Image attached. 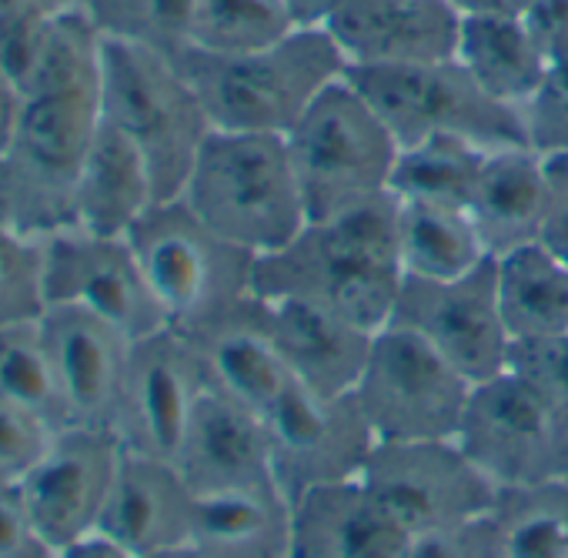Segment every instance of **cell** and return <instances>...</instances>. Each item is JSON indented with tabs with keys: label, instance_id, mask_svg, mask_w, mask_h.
<instances>
[{
	"label": "cell",
	"instance_id": "obj_1",
	"mask_svg": "<svg viewBox=\"0 0 568 558\" xmlns=\"http://www.w3.org/2000/svg\"><path fill=\"white\" fill-rule=\"evenodd\" d=\"M398 201L378 194L328 217H312L281 251L257 257L261 298H298L372 335L392 325L402 292Z\"/></svg>",
	"mask_w": 568,
	"mask_h": 558
},
{
	"label": "cell",
	"instance_id": "obj_2",
	"mask_svg": "<svg viewBox=\"0 0 568 558\" xmlns=\"http://www.w3.org/2000/svg\"><path fill=\"white\" fill-rule=\"evenodd\" d=\"M178 68L197 91L214 131L281 138L348 71L325 28H295L244 54L191 48L178 58Z\"/></svg>",
	"mask_w": 568,
	"mask_h": 558
},
{
	"label": "cell",
	"instance_id": "obj_3",
	"mask_svg": "<svg viewBox=\"0 0 568 558\" xmlns=\"http://www.w3.org/2000/svg\"><path fill=\"white\" fill-rule=\"evenodd\" d=\"M181 197L217 234L257 257L281 251L308 224L288 141L281 134L211 131Z\"/></svg>",
	"mask_w": 568,
	"mask_h": 558
},
{
	"label": "cell",
	"instance_id": "obj_4",
	"mask_svg": "<svg viewBox=\"0 0 568 558\" xmlns=\"http://www.w3.org/2000/svg\"><path fill=\"white\" fill-rule=\"evenodd\" d=\"M101 128V88L24 94L11 148L0 154V221L28 237L74 227V184Z\"/></svg>",
	"mask_w": 568,
	"mask_h": 558
},
{
	"label": "cell",
	"instance_id": "obj_5",
	"mask_svg": "<svg viewBox=\"0 0 568 558\" xmlns=\"http://www.w3.org/2000/svg\"><path fill=\"white\" fill-rule=\"evenodd\" d=\"M101 118L141 151L158 201L181 197L214 131L178 61L121 41H104Z\"/></svg>",
	"mask_w": 568,
	"mask_h": 558
},
{
	"label": "cell",
	"instance_id": "obj_6",
	"mask_svg": "<svg viewBox=\"0 0 568 558\" xmlns=\"http://www.w3.org/2000/svg\"><path fill=\"white\" fill-rule=\"evenodd\" d=\"M171 328L191 332L254 295L257 254L217 234L184 197L158 201L128 231Z\"/></svg>",
	"mask_w": 568,
	"mask_h": 558
},
{
	"label": "cell",
	"instance_id": "obj_7",
	"mask_svg": "<svg viewBox=\"0 0 568 558\" xmlns=\"http://www.w3.org/2000/svg\"><path fill=\"white\" fill-rule=\"evenodd\" d=\"M312 217L388 194L398 141L348 78H338L284 134Z\"/></svg>",
	"mask_w": 568,
	"mask_h": 558
},
{
	"label": "cell",
	"instance_id": "obj_8",
	"mask_svg": "<svg viewBox=\"0 0 568 558\" xmlns=\"http://www.w3.org/2000/svg\"><path fill=\"white\" fill-rule=\"evenodd\" d=\"M345 78L378 111L398 148L435 134H458L488 151L525 148L518 111L488 98L455 58L432 64L348 68Z\"/></svg>",
	"mask_w": 568,
	"mask_h": 558
},
{
	"label": "cell",
	"instance_id": "obj_9",
	"mask_svg": "<svg viewBox=\"0 0 568 558\" xmlns=\"http://www.w3.org/2000/svg\"><path fill=\"white\" fill-rule=\"evenodd\" d=\"M471 388L418 335L385 325L352 395L378 442H438L458 435Z\"/></svg>",
	"mask_w": 568,
	"mask_h": 558
},
{
	"label": "cell",
	"instance_id": "obj_10",
	"mask_svg": "<svg viewBox=\"0 0 568 558\" xmlns=\"http://www.w3.org/2000/svg\"><path fill=\"white\" fill-rule=\"evenodd\" d=\"M362 481L418 538L495 511L498 488L455 438L375 442Z\"/></svg>",
	"mask_w": 568,
	"mask_h": 558
},
{
	"label": "cell",
	"instance_id": "obj_11",
	"mask_svg": "<svg viewBox=\"0 0 568 558\" xmlns=\"http://www.w3.org/2000/svg\"><path fill=\"white\" fill-rule=\"evenodd\" d=\"M455 442L498 491L568 478V428L511 372L471 388Z\"/></svg>",
	"mask_w": 568,
	"mask_h": 558
},
{
	"label": "cell",
	"instance_id": "obj_12",
	"mask_svg": "<svg viewBox=\"0 0 568 558\" xmlns=\"http://www.w3.org/2000/svg\"><path fill=\"white\" fill-rule=\"evenodd\" d=\"M264 425L274 481L288 501L312 488L362 478L378 442L355 395L322 398L295 382L264 412Z\"/></svg>",
	"mask_w": 568,
	"mask_h": 558
},
{
	"label": "cell",
	"instance_id": "obj_13",
	"mask_svg": "<svg viewBox=\"0 0 568 558\" xmlns=\"http://www.w3.org/2000/svg\"><path fill=\"white\" fill-rule=\"evenodd\" d=\"M392 325L418 335L471 385L508 372L511 335L495 288V257L448 282L402 277Z\"/></svg>",
	"mask_w": 568,
	"mask_h": 558
},
{
	"label": "cell",
	"instance_id": "obj_14",
	"mask_svg": "<svg viewBox=\"0 0 568 558\" xmlns=\"http://www.w3.org/2000/svg\"><path fill=\"white\" fill-rule=\"evenodd\" d=\"M44 292L48 308H84L131 342L171 328L128 237H104L81 227L44 237Z\"/></svg>",
	"mask_w": 568,
	"mask_h": 558
},
{
	"label": "cell",
	"instance_id": "obj_15",
	"mask_svg": "<svg viewBox=\"0 0 568 558\" xmlns=\"http://www.w3.org/2000/svg\"><path fill=\"white\" fill-rule=\"evenodd\" d=\"M207 388L191 342L178 328H161L131 342L114 435L124 452L178 461L194 405Z\"/></svg>",
	"mask_w": 568,
	"mask_h": 558
},
{
	"label": "cell",
	"instance_id": "obj_16",
	"mask_svg": "<svg viewBox=\"0 0 568 558\" xmlns=\"http://www.w3.org/2000/svg\"><path fill=\"white\" fill-rule=\"evenodd\" d=\"M124 445L108 428L71 425L58 432L34 468L18 481L21 495L54 548L98 531Z\"/></svg>",
	"mask_w": 568,
	"mask_h": 558
},
{
	"label": "cell",
	"instance_id": "obj_17",
	"mask_svg": "<svg viewBox=\"0 0 568 558\" xmlns=\"http://www.w3.org/2000/svg\"><path fill=\"white\" fill-rule=\"evenodd\" d=\"M348 68L448 61L462 18L448 0H342L325 24Z\"/></svg>",
	"mask_w": 568,
	"mask_h": 558
},
{
	"label": "cell",
	"instance_id": "obj_18",
	"mask_svg": "<svg viewBox=\"0 0 568 558\" xmlns=\"http://www.w3.org/2000/svg\"><path fill=\"white\" fill-rule=\"evenodd\" d=\"M41 332L71 425L114 432L131 338L74 305H51L41 318Z\"/></svg>",
	"mask_w": 568,
	"mask_h": 558
},
{
	"label": "cell",
	"instance_id": "obj_19",
	"mask_svg": "<svg viewBox=\"0 0 568 558\" xmlns=\"http://www.w3.org/2000/svg\"><path fill=\"white\" fill-rule=\"evenodd\" d=\"M174 465L194 495L277 488L264 415L214 388L201 392Z\"/></svg>",
	"mask_w": 568,
	"mask_h": 558
},
{
	"label": "cell",
	"instance_id": "obj_20",
	"mask_svg": "<svg viewBox=\"0 0 568 558\" xmlns=\"http://www.w3.org/2000/svg\"><path fill=\"white\" fill-rule=\"evenodd\" d=\"M181 335L191 342L207 388L247 405L257 415H264L292 385V375L284 372L274 348L267 302L257 292Z\"/></svg>",
	"mask_w": 568,
	"mask_h": 558
},
{
	"label": "cell",
	"instance_id": "obj_21",
	"mask_svg": "<svg viewBox=\"0 0 568 558\" xmlns=\"http://www.w3.org/2000/svg\"><path fill=\"white\" fill-rule=\"evenodd\" d=\"M194 491L174 461L124 452L98 531L151 558L191 545Z\"/></svg>",
	"mask_w": 568,
	"mask_h": 558
},
{
	"label": "cell",
	"instance_id": "obj_22",
	"mask_svg": "<svg viewBox=\"0 0 568 558\" xmlns=\"http://www.w3.org/2000/svg\"><path fill=\"white\" fill-rule=\"evenodd\" d=\"M415 535L362 478L305 491L292 501L288 558H405Z\"/></svg>",
	"mask_w": 568,
	"mask_h": 558
},
{
	"label": "cell",
	"instance_id": "obj_23",
	"mask_svg": "<svg viewBox=\"0 0 568 558\" xmlns=\"http://www.w3.org/2000/svg\"><path fill=\"white\" fill-rule=\"evenodd\" d=\"M264 302L271 315L274 348L292 382L322 398L352 395L365 372L375 335L298 298Z\"/></svg>",
	"mask_w": 568,
	"mask_h": 558
},
{
	"label": "cell",
	"instance_id": "obj_24",
	"mask_svg": "<svg viewBox=\"0 0 568 558\" xmlns=\"http://www.w3.org/2000/svg\"><path fill=\"white\" fill-rule=\"evenodd\" d=\"M548 207L551 184L545 158L528 148H498L485 161L478 187L468 201V217L488 257H505L541 241Z\"/></svg>",
	"mask_w": 568,
	"mask_h": 558
},
{
	"label": "cell",
	"instance_id": "obj_25",
	"mask_svg": "<svg viewBox=\"0 0 568 558\" xmlns=\"http://www.w3.org/2000/svg\"><path fill=\"white\" fill-rule=\"evenodd\" d=\"M151 204H158V191L141 151L101 118L74 184V227L128 237Z\"/></svg>",
	"mask_w": 568,
	"mask_h": 558
},
{
	"label": "cell",
	"instance_id": "obj_26",
	"mask_svg": "<svg viewBox=\"0 0 568 558\" xmlns=\"http://www.w3.org/2000/svg\"><path fill=\"white\" fill-rule=\"evenodd\" d=\"M191 545L207 558H288L292 501L281 488L194 495Z\"/></svg>",
	"mask_w": 568,
	"mask_h": 558
},
{
	"label": "cell",
	"instance_id": "obj_27",
	"mask_svg": "<svg viewBox=\"0 0 568 558\" xmlns=\"http://www.w3.org/2000/svg\"><path fill=\"white\" fill-rule=\"evenodd\" d=\"M495 288L511 342L568 332V264L541 241L495 257Z\"/></svg>",
	"mask_w": 568,
	"mask_h": 558
},
{
	"label": "cell",
	"instance_id": "obj_28",
	"mask_svg": "<svg viewBox=\"0 0 568 558\" xmlns=\"http://www.w3.org/2000/svg\"><path fill=\"white\" fill-rule=\"evenodd\" d=\"M455 61L478 81L488 98L515 111L531 98L548 71V61L525 21L511 18L462 21Z\"/></svg>",
	"mask_w": 568,
	"mask_h": 558
},
{
	"label": "cell",
	"instance_id": "obj_29",
	"mask_svg": "<svg viewBox=\"0 0 568 558\" xmlns=\"http://www.w3.org/2000/svg\"><path fill=\"white\" fill-rule=\"evenodd\" d=\"M398 201V264L405 277L448 282L491 261L468 211L428 201Z\"/></svg>",
	"mask_w": 568,
	"mask_h": 558
},
{
	"label": "cell",
	"instance_id": "obj_30",
	"mask_svg": "<svg viewBox=\"0 0 568 558\" xmlns=\"http://www.w3.org/2000/svg\"><path fill=\"white\" fill-rule=\"evenodd\" d=\"M488 154V148L458 134H435L405 144L398 151L388 191L402 201H428L468 211Z\"/></svg>",
	"mask_w": 568,
	"mask_h": 558
},
{
	"label": "cell",
	"instance_id": "obj_31",
	"mask_svg": "<svg viewBox=\"0 0 568 558\" xmlns=\"http://www.w3.org/2000/svg\"><path fill=\"white\" fill-rule=\"evenodd\" d=\"M0 405L51 428H71L41 322L0 332Z\"/></svg>",
	"mask_w": 568,
	"mask_h": 558
},
{
	"label": "cell",
	"instance_id": "obj_32",
	"mask_svg": "<svg viewBox=\"0 0 568 558\" xmlns=\"http://www.w3.org/2000/svg\"><path fill=\"white\" fill-rule=\"evenodd\" d=\"M491 518L505 558H568V478L501 488Z\"/></svg>",
	"mask_w": 568,
	"mask_h": 558
},
{
	"label": "cell",
	"instance_id": "obj_33",
	"mask_svg": "<svg viewBox=\"0 0 568 558\" xmlns=\"http://www.w3.org/2000/svg\"><path fill=\"white\" fill-rule=\"evenodd\" d=\"M84 14L104 41H121L178 61L194 48L197 0H84Z\"/></svg>",
	"mask_w": 568,
	"mask_h": 558
},
{
	"label": "cell",
	"instance_id": "obj_34",
	"mask_svg": "<svg viewBox=\"0 0 568 558\" xmlns=\"http://www.w3.org/2000/svg\"><path fill=\"white\" fill-rule=\"evenodd\" d=\"M292 31L281 0H197L194 11V48L214 54L257 51Z\"/></svg>",
	"mask_w": 568,
	"mask_h": 558
},
{
	"label": "cell",
	"instance_id": "obj_35",
	"mask_svg": "<svg viewBox=\"0 0 568 558\" xmlns=\"http://www.w3.org/2000/svg\"><path fill=\"white\" fill-rule=\"evenodd\" d=\"M44 312V237L0 224V332L41 322Z\"/></svg>",
	"mask_w": 568,
	"mask_h": 558
},
{
	"label": "cell",
	"instance_id": "obj_36",
	"mask_svg": "<svg viewBox=\"0 0 568 558\" xmlns=\"http://www.w3.org/2000/svg\"><path fill=\"white\" fill-rule=\"evenodd\" d=\"M508 372L568 428V332L511 342Z\"/></svg>",
	"mask_w": 568,
	"mask_h": 558
},
{
	"label": "cell",
	"instance_id": "obj_37",
	"mask_svg": "<svg viewBox=\"0 0 568 558\" xmlns=\"http://www.w3.org/2000/svg\"><path fill=\"white\" fill-rule=\"evenodd\" d=\"M525 148L538 158L568 151V64H548L541 84L518 108Z\"/></svg>",
	"mask_w": 568,
	"mask_h": 558
},
{
	"label": "cell",
	"instance_id": "obj_38",
	"mask_svg": "<svg viewBox=\"0 0 568 558\" xmlns=\"http://www.w3.org/2000/svg\"><path fill=\"white\" fill-rule=\"evenodd\" d=\"M58 432L0 405V485H18Z\"/></svg>",
	"mask_w": 568,
	"mask_h": 558
},
{
	"label": "cell",
	"instance_id": "obj_39",
	"mask_svg": "<svg viewBox=\"0 0 568 558\" xmlns=\"http://www.w3.org/2000/svg\"><path fill=\"white\" fill-rule=\"evenodd\" d=\"M405 558H505L495 518L485 515L478 521L418 535Z\"/></svg>",
	"mask_w": 568,
	"mask_h": 558
},
{
	"label": "cell",
	"instance_id": "obj_40",
	"mask_svg": "<svg viewBox=\"0 0 568 558\" xmlns=\"http://www.w3.org/2000/svg\"><path fill=\"white\" fill-rule=\"evenodd\" d=\"M0 558H58V548L38 528L21 485H0Z\"/></svg>",
	"mask_w": 568,
	"mask_h": 558
},
{
	"label": "cell",
	"instance_id": "obj_41",
	"mask_svg": "<svg viewBox=\"0 0 568 558\" xmlns=\"http://www.w3.org/2000/svg\"><path fill=\"white\" fill-rule=\"evenodd\" d=\"M48 24L51 18L44 14H0V68L21 84V91L44 51Z\"/></svg>",
	"mask_w": 568,
	"mask_h": 558
},
{
	"label": "cell",
	"instance_id": "obj_42",
	"mask_svg": "<svg viewBox=\"0 0 568 558\" xmlns=\"http://www.w3.org/2000/svg\"><path fill=\"white\" fill-rule=\"evenodd\" d=\"M521 21L548 64H568V0H535Z\"/></svg>",
	"mask_w": 568,
	"mask_h": 558
},
{
	"label": "cell",
	"instance_id": "obj_43",
	"mask_svg": "<svg viewBox=\"0 0 568 558\" xmlns=\"http://www.w3.org/2000/svg\"><path fill=\"white\" fill-rule=\"evenodd\" d=\"M545 168H548V184H551V207H548L541 244L551 247L568 264V151L545 158Z\"/></svg>",
	"mask_w": 568,
	"mask_h": 558
},
{
	"label": "cell",
	"instance_id": "obj_44",
	"mask_svg": "<svg viewBox=\"0 0 568 558\" xmlns=\"http://www.w3.org/2000/svg\"><path fill=\"white\" fill-rule=\"evenodd\" d=\"M21 114H24V91L4 68H0V154L11 148Z\"/></svg>",
	"mask_w": 568,
	"mask_h": 558
},
{
	"label": "cell",
	"instance_id": "obj_45",
	"mask_svg": "<svg viewBox=\"0 0 568 558\" xmlns=\"http://www.w3.org/2000/svg\"><path fill=\"white\" fill-rule=\"evenodd\" d=\"M455 8V14L462 21H471V18H511V21H521L535 0H448Z\"/></svg>",
	"mask_w": 568,
	"mask_h": 558
},
{
	"label": "cell",
	"instance_id": "obj_46",
	"mask_svg": "<svg viewBox=\"0 0 568 558\" xmlns=\"http://www.w3.org/2000/svg\"><path fill=\"white\" fill-rule=\"evenodd\" d=\"M58 558H138V555L128 551L124 545H118L114 538L101 535V531H91V535L58 548Z\"/></svg>",
	"mask_w": 568,
	"mask_h": 558
},
{
	"label": "cell",
	"instance_id": "obj_47",
	"mask_svg": "<svg viewBox=\"0 0 568 558\" xmlns=\"http://www.w3.org/2000/svg\"><path fill=\"white\" fill-rule=\"evenodd\" d=\"M342 0H281L295 28H325Z\"/></svg>",
	"mask_w": 568,
	"mask_h": 558
},
{
	"label": "cell",
	"instance_id": "obj_48",
	"mask_svg": "<svg viewBox=\"0 0 568 558\" xmlns=\"http://www.w3.org/2000/svg\"><path fill=\"white\" fill-rule=\"evenodd\" d=\"M84 0H0V14H64L71 8H81Z\"/></svg>",
	"mask_w": 568,
	"mask_h": 558
},
{
	"label": "cell",
	"instance_id": "obj_49",
	"mask_svg": "<svg viewBox=\"0 0 568 558\" xmlns=\"http://www.w3.org/2000/svg\"><path fill=\"white\" fill-rule=\"evenodd\" d=\"M151 558H207V555L197 551L194 545H184V548H171V551H161V555H151Z\"/></svg>",
	"mask_w": 568,
	"mask_h": 558
},
{
	"label": "cell",
	"instance_id": "obj_50",
	"mask_svg": "<svg viewBox=\"0 0 568 558\" xmlns=\"http://www.w3.org/2000/svg\"><path fill=\"white\" fill-rule=\"evenodd\" d=\"M0 224H4V221H0Z\"/></svg>",
	"mask_w": 568,
	"mask_h": 558
}]
</instances>
